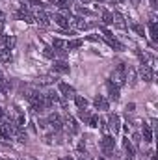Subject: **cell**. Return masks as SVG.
<instances>
[{
  "mask_svg": "<svg viewBox=\"0 0 158 160\" xmlns=\"http://www.w3.org/2000/svg\"><path fill=\"white\" fill-rule=\"evenodd\" d=\"M101 151L104 155V158H110L114 157V151H116V140L110 132H106L102 138H101Z\"/></svg>",
  "mask_w": 158,
  "mask_h": 160,
  "instance_id": "1",
  "label": "cell"
},
{
  "mask_svg": "<svg viewBox=\"0 0 158 160\" xmlns=\"http://www.w3.org/2000/svg\"><path fill=\"white\" fill-rule=\"evenodd\" d=\"M125 69H126V65L121 62L117 67L112 71V77H110V82L114 84V86H117V88H121V86H125Z\"/></svg>",
  "mask_w": 158,
  "mask_h": 160,
  "instance_id": "2",
  "label": "cell"
},
{
  "mask_svg": "<svg viewBox=\"0 0 158 160\" xmlns=\"http://www.w3.org/2000/svg\"><path fill=\"white\" fill-rule=\"evenodd\" d=\"M63 125H65V130H67L69 136H78L80 134V125H78V121H77V118L67 116L65 121H63Z\"/></svg>",
  "mask_w": 158,
  "mask_h": 160,
  "instance_id": "3",
  "label": "cell"
},
{
  "mask_svg": "<svg viewBox=\"0 0 158 160\" xmlns=\"http://www.w3.org/2000/svg\"><path fill=\"white\" fill-rule=\"evenodd\" d=\"M52 71H54L56 75H69L71 67H69L67 60H60V58H54V60H52Z\"/></svg>",
  "mask_w": 158,
  "mask_h": 160,
  "instance_id": "4",
  "label": "cell"
},
{
  "mask_svg": "<svg viewBox=\"0 0 158 160\" xmlns=\"http://www.w3.org/2000/svg\"><path fill=\"white\" fill-rule=\"evenodd\" d=\"M50 22H52V13L45 11V9H39V11L36 13V24H37V26H41V28H48Z\"/></svg>",
  "mask_w": 158,
  "mask_h": 160,
  "instance_id": "5",
  "label": "cell"
},
{
  "mask_svg": "<svg viewBox=\"0 0 158 160\" xmlns=\"http://www.w3.org/2000/svg\"><path fill=\"white\" fill-rule=\"evenodd\" d=\"M69 26L73 28V30H89L91 28V24L89 22H86L84 21V17H80V15H73L71 19H69Z\"/></svg>",
  "mask_w": 158,
  "mask_h": 160,
  "instance_id": "6",
  "label": "cell"
},
{
  "mask_svg": "<svg viewBox=\"0 0 158 160\" xmlns=\"http://www.w3.org/2000/svg\"><path fill=\"white\" fill-rule=\"evenodd\" d=\"M58 93H60L62 99H75V95H77L75 88L69 86V84H65V82H60L58 84Z\"/></svg>",
  "mask_w": 158,
  "mask_h": 160,
  "instance_id": "7",
  "label": "cell"
},
{
  "mask_svg": "<svg viewBox=\"0 0 158 160\" xmlns=\"http://www.w3.org/2000/svg\"><path fill=\"white\" fill-rule=\"evenodd\" d=\"M106 125H108V128H110V134H112V136H117L119 130H121V119H119L117 114H110Z\"/></svg>",
  "mask_w": 158,
  "mask_h": 160,
  "instance_id": "8",
  "label": "cell"
},
{
  "mask_svg": "<svg viewBox=\"0 0 158 160\" xmlns=\"http://www.w3.org/2000/svg\"><path fill=\"white\" fill-rule=\"evenodd\" d=\"M136 82H138V71H136V67L134 65H126V69H125V84H128L130 88H134Z\"/></svg>",
  "mask_w": 158,
  "mask_h": 160,
  "instance_id": "9",
  "label": "cell"
},
{
  "mask_svg": "<svg viewBox=\"0 0 158 160\" xmlns=\"http://www.w3.org/2000/svg\"><path fill=\"white\" fill-rule=\"evenodd\" d=\"M123 151H125V157H126L128 160L136 158V147L132 145V142H130V138H128V136H125V138H123Z\"/></svg>",
  "mask_w": 158,
  "mask_h": 160,
  "instance_id": "10",
  "label": "cell"
},
{
  "mask_svg": "<svg viewBox=\"0 0 158 160\" xmlns=\"http://www.w3.org/2000/svg\"><path fill=\"white\" fill-rule=\"evenodd\" d=\"M93 106H95L97 110H101V112H106V110H110V101H108L104 95H95Z\"/></svg>",
  "mask_w": 158,
  "mask_h": 160,
  "instance_id": "11",
  "label": "cell"
},
{
  "mask_svg": "<svg viewBox=\"0 0 158 160\" xmlns=\"http://www.w3.org/2000/svg\"><path fill=\"white\" fill-rule=\"evenodd\" d=\"M106 89H108V101H114V102H117L119 99H121V91H119V88L117 86H114L110 80L106 82Z\"/></svg>",
  "mask_w": 158,
  "mask_h": 160,
  "instance_id": "12",
  "label": "cell"
},
{
  "mask_svg": "<svg viewBox=\"0 0 158 160\" xmlns=\"http://www.w3.org/2000/svg\"><path fill=\"white\" fill-rule=\"evenodd\" d=\"M52 21H54V24H58L62 30L71 28V26H69V19H67V17H63V15H60L58 11H54V13H52Z\"/></svg>",
  "mask_w": 158,
  "mask_h": 160,
  "instance_id": "13",
  "label": "cell"
},
{
  "mask_svg": "<svg viewBox=\"0 0 158 160\" xmlns=\"http://www.w3.org/2000/svg\"><path fill=\"white\" fill-rule=\"evenodd\" d=\"M140 77H141L143 82H153V80H155V69H153V67H147V65H141Z\"/></svg>",
  "mask_w": 158,
  "mask_h": 160,
  "instance_id": "14",
  "label": "cell"
},
{
  "mask_svg": "<svg viewBox=\"0 0 158 160\" xmlns=\"http://www.w3.org/2000/svg\"><path fill=\"white\" fill-rule=\"evenodd\" d=\"M101 21H102V26H114V22H116V19H114V11L102 9V11H101Z\"/></svg>",
  "mask_w": 158,
  "mask_h": 160,
  "instance_id": "15",
  "label": "cell"
},
{
  "mask_svg": "<svg viewBox=\"0 0 158 160\" xmlns=\"http://www.w3.org/2000/svg\"><path fill=\"white\" fill-rule=\"evenodd\" d=\"M140 134H141V140H143V142H147V143H151V142H153V128H151L149 125H145V123H143V127H141V132H140Z\"/></svg>",
  "mask_w": 158,
  "mask_h": 160,
  "instance_id": "16",
  "label": "cell"
},
{
  "mask_svg": "<svg viewBox=\"0 0 158 160\" xmlns=\"http://www.w3.org/2000/svg\"><path fill=\"white\" fill-rule=\"evenodd\" d=\"M147 28H149V38L153 43H158V28L156 22H147Z\"/></svg>",
  "mask_w": 158,
  "mask_h": 160,
  "instance_id": "17",
  "label": "cell"
},
{
  "mask_svg": "<svg viewBox=\"0 0 158 160\" xmlns=\"http://www.w3.org/2000/svg\"><path fill=\"white\" fill-rule=\"evenodd\" d=\"M128 28H130L136 36H141V38L145 36V28H143V24H140V22H130Z\"/></svg>",
  "mask_w": 158,
  "mask_h": 160,
  "instance_id": "18",
  "label": "cell"
},
{
  "mask_svg": "<svg viewBox=\"0 0 158 160\" xmlns=\"http://www.w3.org/2000/svg\"><path fill=\"white\" fill-rule=\"evenodd\" d=\"M75 104H77V108L78 110H82V108H87V104H89V101L84 97V95H75Z\"/></svg>",
  "mask_w": 158,
  "mask_h": 160,
  "instance_id": "19",
  "label": "cell"
},
{
  "mask_svg": "<svg viewBox=\"0 0 158 160\" xmlns=\"http://www.w3.org/2000/svg\"><path fill=\"white\" fill-rule=\"evenodd\" d=\"M11 60H13V54H11V50L2 47V48H0V62H6V63H7V62H11Z\"/></svg>",
  "mask_w": 158,
  "mask_h": 160,
  "instance_id": "20",
  "label": "cell"
},
{
  "mask_svg": "<svg viewBox=\"0 0 158 160\" xmlns=\"http://www.w3.org/2000/svg\"><path fill=\"white\" fill-rule=\"evenodd\" d=\"M15 45H17L15 36H4V48H9V50H13V48H15Z\"/></svg>",
  "mask_w": 158,
  "mask_h": 160,
  "instance_id": "21",
  "label": "cell"
},
{
  "mask_svg": "<svg viewBox=\"0 0 158 160\" xmlns=\"http://www.w3.org/2000/svg\"><path fill=\"white\" fill-rule=\"evenodd\" d=\"M84 45V39H67V50H77V48H80Z\"/></svg>",
  "mask_w": 158,
  "mask_h": 160,
  "instance_id": "22",
  "label": "cell"
},
{
  "mask_svg": "<svg viewBox=\"0 0 158 160\" xmlns=\"http://www.w3.org/2000/svg\"><path fill=\"white\" fill-rule=\"evenodd\" d=\"M52 48H54V50H60V48H67V41L62 39V38H54V39H52Z\"/></svg>",
  "mask_w": 158,
  "mask_h": 160,
  "instance_id": "23",
  "label": "cell"
},
{
  "mask_svg": "<svg viewBox=\"0 0 158 160\" xmlns=\"http://www.w3.org/2000/svg\"><path fill=\"white\" fill-rule=\"evenodd\" d=\"M22 4H30V6H34L37 9H47V4L43 0H22Z\"/></svg>",
  "mask_w": 158,
  "mask_h": 160,
  "instance_id": "24",
  "label": "cell"
},
{
  "mask_svg": "<svg viewBox=\"0 0 158 160\" xmlns=\"http://www.w3.org/2000/svg\"><path fill=\"white\" fill-rule=\"evenodd\" d=\"M99 121H101V118H99V114H91L86 125H89L91 128H99Z\"/></svg>",
  "mask_w": 158,
  "mask_h": 160,
  "instance_id": "25",
  "label": "cell"
},
{
  "mask_svg": "<svg viewBox=\"0 0 158 160\" xmlns=\"http://www.w3.org/2000/svg\"><path fill=\"white\" fill-rule=\"evenodd\" d=\"M89 116H91V112H89L87 108H82V110H78V119H80V121H84V125L87 123Z\"/></svg>",
  "mask_w": 158,
  "mask_h": 160,
  "instance_id": "26",
  "label": "cell"
},
{
  "mask_svg": "<svg viewBox=\"0 0 158 160\" xmlns=\"http://www.w3.org/2000/svg\"><path fill=\"white\" fill-rule=\"evenodd\" d=\"M130 142H132V145H134V147H138V145L141 143V134H140V132H134V134H132V138H130Z\"/></svg>",
  "mask_w": 158,
  "mask_h": 160,
  "instance_id": "27",
  "label": "cell"
},
{
  "mask_svg": "<svg viewBox=\"0 0 158 160\" xmlns=\"http://www.w3.org/2000/svg\"><path fill=\"white\" fill-rule=\"evenodd\" d=\"M108 43H110V47H112V48H116V50H125V45H123V43H119L117 39H112V41H108Z\"/></svg>",
  "mask_w": 158,
  "mask_h": 160,
  "instance_id": "28",
  "label": "cell"
},
{
  "mask_svg": "<svg viewBox=\"0 0 158 160\" xmlns=\"http://www.w3.org/2000/svg\"><path fill=\"white\" fill-rule=\"evenodd\" d=\"M43 54H45L47 58H50V60H54V58H56L54 48H50V47H45V48H43Z\"/></svg>",
  "mask_w": 158,
  "mask_h": 160,
  "instance_id": "29",
  "label": "cell"
},
{
  "mask_svg": "<svg viewBox=\"0 0 158 160\" xmlns=\"http://www.w3.org/2000/svg\"><path fill=\"white\" fill-rule=\"evenodd\" d=\"M77 13H78L80 17H84V15H93V11H91V9L82 8V6H80V8H77Z\"/></svg>",
  "mask_w": 158,
  "mask_h": 160,
  "instance_id": "30",
  "label": "cell"
},
{
  "mask_svg": "<svg viewBox=\"0 0 158 160\" xmlns=\"http://www.w3.org/2000/svg\"><path fill=\"white\" fill-rule=\"evenodd\" d=\"M77 151H78V153H84V151H86V142H84V140H80V142H78Z\"/></svg>",
  "mask_w": 158,
  "mask_h": 160,
  "instance_id": "31",
  "label": "cell"
},
{
  "mask_svg": "<svg viewBox=\"0 0 158 160\" xmlns=\"http://www.w3.org/2000/svg\"><path fill=\"white\" fill-rule=\"evenodd\" d=\"M149 6H151V9L155 11V9L158 8V0H149Z\"/></svg>",
  "mask_w": 158,
  "mask_h": 160,
  "instance_id": "32",
  "label": "cell"
},
{
  "mask_svg": "<svg viewBox=\"0 0 158 160\" xmlns=\"http://www.w3.org/2000/svg\"><path fill=\"white\" fill-rule=\"evenodd\" d=\"M134 108H136V104H134V102H130V104H126V112H132Z\"/></svg>",
  "mask_w": 158,
  "mask_h": 160,
  "instance_id": "33",
  "label": "cell"
},
{
  "mask_svg": "<svg viewBox=\"0 0 158 160\" xmlns=\"http://www.w3.org/2000/svg\"><path fill=\"white\" fill-rule=\"evenodd\" d=\"M86 39L87 41H101V38H97V36H87Z\"/></svg>",
  "mask_w": 158,
  "mask_h": 160,
  "instance_id": "34",
  "label": "cell"
},
{
  "mask_svg": "<svg viewBox=\"0 0 158 160\" xmlns=\"http://www.w3.org/2000/svg\"><path fill=\"white\" fill-rule=\"evenodd\" d=\"M130 4H132V6H134V8H138V6H140V4H141V0H130Z\"/></svg>",
  "mask_w": 158,
  "mask_h": 160,
  "instance_id": "35",
  "label": "cell"
},
{
  "mask_svg": "<svg viewBox=\"0 0 158 160\" xmlns=\"http://www.w3.org/2000/svg\"><path fill=\"white\" fill-rule=\"evenodd\" d=\"M2 47H4V34L0 36V48H2Z\"/></svg>",
  "mask_w": 158,
  "mask_h": 160,
  "instance_id": "36",
  "label": "cell"
},
{
  "mask_svg": "<svg viewBox=\"0 0 158 160\" xmlns=\"http://www.w3.org/2000/svg\"><path fill=\"white\" fill-rule=\"evenodd\" d=\"M2 86H4V75L0 73V88H2Z\"/></svg>",
  "mask_w": 158,
  "mask_h": 160,
  "instance_id": "37",
  "label": "cell"
},
{
  "mask_svg": "<svg viewBox=\"0 0 158 160\" xmlns=\"http://www.w3.org/2000/svg\"><path fill=\"white\" fill-rule=\"evenodd\" d=\"M110 2H112V4H123L125 0H110Z\"/></svg>",
  "mask_w": 158,
  "mask_h": 160,
  "instance_id": "38",
  "label": "cell"
},
{
  "mask_svg": "<svg viewBox=\"0 0 158 160\" xmlns=\"http://www.w3.org/2000/svg\"><path fill=\"white\" fill-rule=\"evenodd\" d=\"M4 99V88H0V101Z\"/></svg>",
  "mask_w": 158,
  "mask_h": 160,
  "instance_id": "39",
  "label": "cell"
},
{
  "mask_svg": "<svg viewBox=\"0 0 158 160\" xmlns=\"http://www.w3.org/2000/svg\"><path fill=\"white\" fill-rule=\"evenodd\" d=\"M2 32H4V22H0V36H2Z\"/></svg>",
  "mask_w": 158,
  "mask_h": 160,
  "instance_id": "40",
  "label": "cell"
},
{
  "mask_svg": "<svg viewBox=\"0 0 158 160\" xmlns=\"http://www.w3.org/2000/svg\"><path fill=\"white\" fill-rule=\"evenodd\" d=\"M60 160H75L73 157H63V158H60Z\"/></svg>",
  "mask_w": 158,
  "mask_h": 160,
  "instance_id": "41",
  "label": "cell"
},
{
  "mask_svg": "<svg viewBox=\"0 0 158 160\" xmlns=\"http://www.w3.org/2000/svg\"><path fill=\"white\" fill-rule=\"evenodd\" d=\"M2 116H4V110H2V106H0V118H2Z\"/></svg>",
  "mask_w": 158,
  "mask_h": 160,
  "instance_id": "42",
  "label": "cell"
},
{
  "mask_svg": "<svg viewBox=\"0 0 158 160\" xmlns=\"http://www.w3.org/2000/svg\"><path fill=\"white\" fill-rule=\"evenodd\" d=\"M99 160H108V158H104V157H101V158H99Z\"/></svg>",
  "mask_w": 158,
  "mask_h": 160,
  "instance_id": "43",
  "label": "cell"
},
{
  "mask_svg": "<svg viewBox=\"0 0 158 160\" xmlns=\"http://www.w3.org/2000/svg\"><path fill=\"white\" fill-rule=\"evenodd\" d=\"M97 2H104V0H97Z\"/></svg>",
  "mask_w": 158,
  "mask_h": 160,
  "instance_id": "44",
  "label": "cell"
},
{
  "mask_svg": "<svg viewBox=\"0 0 158 160\" xmlns=\"http://www.w3.org/2000/svg\"><path fill=\"white\" fill-rule=\"evenodd\" d=\"M82 160H84V158H82Z\"/></svg>",
  "mask_w": 158,
  "mask_h": 160,
  "instance_id": "45",
  "label": "cell"
}]
</instances>
